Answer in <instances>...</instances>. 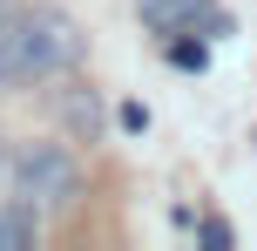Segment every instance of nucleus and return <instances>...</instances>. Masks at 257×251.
Segmentation results:
<instances>
[{
    "mask_svg": "<svg viewBox=\"0 0 257 251\" xmlns=\"http://www.w3.org/2000/svg\"><path fill=\"white\" fill-rule=\"evenodd\" d=\"M169 61H176V68H203L210 48H203V41H169Z\"/></svg>",
    "mask_w": 257,
    "mask_h": 251,
    "instance_id": "423d86ee",
    "label": "nucleus"
},
{
    "mask_svg": "<svg viewBox=\"0 0 257 251\" xmlns=\"http://www.w3.org/2000/svg\"><path fill=\"white\" fill-rule=\"evenodd\" d=\"M88 34L75 27V14L61 7H21L0 21V95L14 89H41V81L81 68Z\"/></svg>",
    "mask_w": 257,
    "mask_h": 251,
    "instance_id": "f257e3e1",
    "label": "nucleus"
},
{
    "mask_svg": "<svg viewBox=\"0 0 257 251\" xmlns=\"http://www.w3.org/2000/svg\"><path fill=\"white\" fill-rule=\"evenodd\" d=\"M81 190V163L68 156V143H27L14 156V197L34 211H61Z\"/></svg>",
    "mask_w": 257,
    "mask_h": 251,
    "instance_id": "f03ea898",
    "label": "nucleus"
},
{
    "mask_svg": "<svg viewBox=\"0 0 257 251\" xmlns=\"http://www.w3.org/2000/svg\"><path fill=\"white\" fill-rule=\"evenodd\" d=\"M7 14H14V7H7V0H0V21H7Z\"/></svg>",
    "mask_w": 257,
    "mask_h": 251,
    "instance_id": "1a4fd4ad",
    "label": "nucleus"
},
{
    "mask_svg": "<svg viewBox=\"0 0 257 251\" xmlns=\"http://www.w3.org/2000/svg\"><path fill=\"white\" fill-rule=\"evenodd\" d=\"M203 244H217V251H230V224H217V217H210V224H203Z\"/></svg>",
    "mask_w": 257,
    "mask_h": 251,
    "instance_id": "0eeeda50",
    "label": "nucleus"
},
{
    "mask_svg": "<svg viewBox=\"0 0 257 251\" xmlns=\"http://www.w3.org/2000/svg\"><path fill=\"white\" fill-rule=\"evenodd\" d=\"M34 244V204H0V251H27Z\"/></svg>",
    "mask_w": 257,
    "mask_h": 251,
    "instance_id": "39448f33",
    "label": "nucleus"
},
{
    "mask_svg": "<svg viewBox=\"0 0 257 251\" xmlns=\"http://www.w3.org/2000/svg\"><path fill=\"white\" fill-rule=\"evenodd\" d=\"M48 116L61 122V136L68 143H95V136H102V95L88 89V81H61V89L48 95Z\"/></svg>",
    "mask_w": 257,
    "mask_h": 251,
    "instance_id": "20e7f679",
    "label": "nucleus"
},
{
    "mask_svg": "<svg viewBox=\"0 0 257 251\" xmlns=\"http://www.w3.org/2000/svg\"><path fill=\"white\" fill-rule=\"evenodd\" d=\"M142 21L156 34H230V14H217V0H142Z\"/></svg>",
    "mask_w": 257,
    "mask_h": 251,
    "instance_id": "7ed1b4c3",
    "label": "nucleus"
},
{
    "mask_svg": "<svg viewBox=\"0 0 257 251\" xmlns=\"http://www.w3.org/2000/svg\"><path fill=\"white\" fill-rule=\"evenodd\" d=\"M0 177H7V143H0Z\"/></svg>",
    "mask_w": 257,
    "mask_h": 251,
    "instance_id": "6e6552de",
    "label": "nucleus"
}]
</instances>
